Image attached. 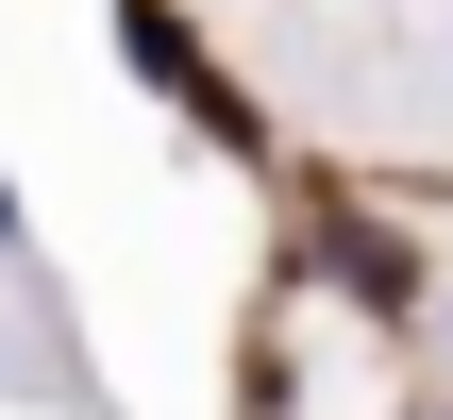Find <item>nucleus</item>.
Returning <instances> with one entry per match:
<instances>
[{
	"instance_id": "obj_1",
	"label": "nucleus",
	"mask_w": 453,
	"mask_h": 420,
	"mask_svg": "<svg viewBox=\"0 0 453 420\" xmlns=\"http://www.w3.org/2000/svg\"><path fill=\"white\" fill-rule=\"evenodd\" d=\"M0 253H17V202H0Z\"/></svg>"
}]
</instances>
